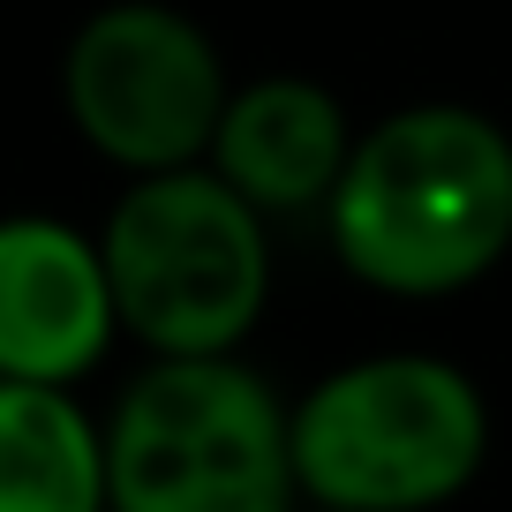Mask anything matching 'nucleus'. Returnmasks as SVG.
I'll list each match as a JSON object with an SVG mask.
<instances>
[{
    "label": "nucleus",
    "instance_id": "f257e3e1",
    "mask_svg": "<svg viewBox=\"0 0 512 512\" xmlns=\"http://www.w3.org/2000/svg\"><path fill=\"white\" fill-rule=\"evenodd\" d=\"M324 241L384 302H452L512 256V128L467 98H415L354 128Z\"/></svg>",
    "mask_w": 512,
    "mask_h": 512
},
{
    "label": "nucleus",
    "instance_id": "f03ea898",
    "mask_svg": "<svg viewBox=\"0 0 512 512\" xmlns=\"http://www.w3.org/2000/svg\"><path fill=\"white\" fill-rule=\"evenodd\" d=\"M302 505L332 512H445L482 482L497 422L452 354L377 347L324 369L287 400Z\"/></svg>",
    "mask_w": 512,
    "mask_h": 512
},
{
    "label": "nucleus",
    "instance_id": "7ed1b4c3",
    "mask_svg": "<svg viewBox=\"0 0 512 512\" xmlns=\"http://www.w3.org/2000/svg\"><path fill=\"white\" fill-rule=\"evenodd\" d=\"M106 512H294L287 400L241 354H144L106 415Z\"/></svg>",
    "mask_w": 512,
    "mask_h": 512
},
{
    "label": "nucleus",
    "instance_id": "20e7f679",
    "mask_svg": "<svg viewBox=\"0 0 512 512\" xmlns=\"http://www.w3.org/2000/svg\"><path fill=\"white\" fill-rule=\"evenodd\" d=\"M98 256L121 339L144 354H241L272 309V219L204 159L128 181L106 204Z\"/></svg>",
    "mask_w": 512,
    "mask_h": 512
},
{
    "label": "nucleus",
    "instance_id": "39448f33",
    "mask_svg": "<svg viewBox=\"0 0 512 512\" xmlns=\"http://www.w3.org/2000/svg\"><path fill=\"white\" fill-rule=\"evenodd\" d=\"M219 46L166 0H106L61 46V113L121 181L196 166L226 113Z\"/></svg>",
    "mask_w": 512,
    "mask_h": 512
},
{
    "label": "nucleus",
    "instance_id": "423d86ee",
    "mask_svg": "<svg viewBox=\"0 0 512 512\" xmlns=\"http://www.w3.org/2000/svg\"><path fill=\"white\" fill-rule=\"evenodd\" d=\"M121 339L98 234L53 211H0V377L83 384Z\"/></svg>",
    "mask_w": 512,
    "mask_h": 512
},
{
    "label": "nucleus",
    "instance_id": "0eeeda50",
    "mask_svg": "<svg viewBox=\"0 0 512 512\" xmlns=\"http://www.w3.org/2000/svg\"><path fill=\"white\" fill-rule=\"evenodd\" d=\"M347 151L354 121L317 76H249L226 91L204 166L234 181L264 219H302V211H324Z\"/></svg>",
    "mask_w": 512,
    "mask_h": 512
},
{
    "label": "nucleus",
    "instance_id": "6e6552de",
    "mask_svg": "<svg viewBox=\"0 0 512 512\" xmlns=\"http://www.w3.org/2000/svg\"><path fill=\"white\" fill-rule=\"evenodd\" d=\"M0 512H106V422L76 384L0 377Z\"/></svg>",
    "mask_w": 512,
    "mask_h": 512
},
{
    "label": "nucleus",
    "instance_id": "1a4fd4ad",
    "mask_svg": "<svg viewBox=\"0 0 512 512\" xmlns=\"http://www.w3.org/2000/svg\"><path fill=\"white\" fill-rule=\"evenodd\" d=\"M294 512H332V505H294Z\"/></svg>",
    "mask_w": 512,
    "mask_h": 512
}]
</instances>
